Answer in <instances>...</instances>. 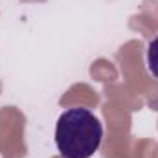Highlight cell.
<instances>
[{
    "instance_id": "1",
    "label": "cell",
    "mask_w": 158,
    "mask_h": 158,
    "mask_svg": "<svg viewBox=\"0 0 158 158\" xmlns=\"http://www.w3.org/2000/svg\"><path fill=\"white\" fill-rule=\"evenodd\" d=\"M103 125L83 107L64 110L55 125V145L64 158H90L101 145Z\"/></svg>"
},
{
    "instance_id": "2",
    "label": "cell",
    "mask_w": 158,
    "mask_h": 158,
    "mask_svg": "<svg viewBox=\"0 0 158 158\" xmlns=\"http://www.w3.org/2000/svg\"><path fill=\"white\" fill-rule=\"evenodd\" d=\"M147 68L158 79V35L149 42L147 48Z\"/></svg>"
}]
</instances>
